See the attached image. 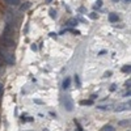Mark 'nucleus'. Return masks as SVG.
<instances>
[{
	"instance_id": "13",
	"label": "nucleus",
	"mask_w": 131,
	"mask_h": 131,
	"mask_svg": "<svg viewBox=\"0 0 131 131\" xmlns=\"http://www.w3.org/2000/svg\"><path fill=\"white\" fill-rule=\"evenodd\" d=\"M101 4H102V1H101V0H98V1H97V4H96V8H100Z\"/></svg>"
},
{
	"instance_id": "15",
	"label": "nucleus",
	"mask_w": 131,
	"mask_h": 131,
	"mask_svg": "<svg viewBox=\"0 0 131 131\" xmlns=\"http://www.w3.org/2000/svg\"><path fill=\"white\" fill-rule=\"evenodd\" d=\"M55 16H57V12L52 9V11H51V17H55Z\"/></svg>"
},
{
	"instance_id": "12",
	"label": "nucleus",
	"mask_w": 131,
	"mask_h": 131,
	"mask_svg": "<svg viewBox=\"0 0 131 131\" xmlns=\"http://www.w3.org/2000/svg\"><path fill=\"white\" fill-rule=\"evenodd\" d=\"M128 123H130L128 121H121L119 125H121V126H125V125H128Z\"/></svg>"
},
{
	"instance_id": "8",
	"label": "nucleus",
	"mask_w": 131,
	"mask_h": 131,
	"mask_svg": "<svg viewBox=\"0 0 131 131\" xmlns=\"http://www.w3.org/2000/svg\"><path fill=\"white\" fill-rule=\"evenodd\" d=\"M122 71L123 72H130V64H126L122 67Z\"/></svg>"
},
{
	"instance_id": "9",
	"label": "nucleus",
	"mask_w": 131,
	"mask_h": 131,
	"mask_svg": "<svg viewBox=\"0 0 131 131\" xmlns=\"http://www.w3.org/2000/svg\"><path fill=\"white\" fill-rule=\"evenodd\" d=\"M5 3H8V4H13V5H16V4H18V0H5Z\"/></svg>"
},
{
	"instance_id": "21",
	"label": "nucleus",
	"mask_w": 131,
	"mask_h": 131,
	"mask_svg": "<svg viewBox=\"0 0 131 131\" xmlns=\"http://www.w3.org/2000/svg\"><path fill=\"white\" fill-rule=\"evenodd\" d=\"M47 1H51V0H47Z\"/></svg>"
},
{
	"instance_id": "16",
	"label": "nucleus",
	"mask_w": 131,
	"mask_h": 131,
	"mask_svg": "<svg viewBox=\"0 0 131 131\" xmlns=\"http://www.w3.org/2000/svg\"><path fill=\"white\" fill-rule=\"evenodd\" d=\"M3 96V85H0V97Z\"/></svg>"
},
{
	"instance_id": "5",
	"label": "nucleus",
	"mask_w": 131,
	"mask_h": 131,
	"mask_svg": "<svg viewBox=\"0 0 131 131\" xmlns=\"http://www.w3.org/2000/svg\"><path fill=\"white\" fill-rule=\"evenodd\" d=\"M102 131H115V128H114L113 126H110V125H106V126L102 127Z\"/></svg>"
},
{
	"instance_id": "10",
	"label": "nucleus",
	"mask_w": 131,
	"mask_h": 131,
	"mask_svg": "<svg viewBox=\"0 0 131 131\" xmlns=\"http://www.w3.org/2000/svg\"><path fill=\"white\" fill-rule=\"evenodd\" d=\"M76 24H77V22H76V20H70V21H68V25H71V26L76 25Z\"/></svg>"
},
{
	"instance_id": "18",
	"label": "nucleus",
	"mask_w": 131,
	"mask_h": 131,
	"mask_svg": "<svg viewBox=\"0 0 131 131\" xmlns=\"http://www.w3.org/2000/svg\"><path fill=\"white\" fill-rule=\"evenodd\" d=\"M31 50H34V51H35V50H37V46H35L34 43H33V45H31Z\"/></svg>"
},
{
	"instance_id": "20",
	"label": "nucleus",
	"mask_w": 131,
	"mask_h": 131,
	"mask_svg": "<svg viewBox=\"0 0 131 131\" xmlns=\"http://www.w3.org/2000/svg\"><path fill=\"white\" fill-rule=\"evenodd\" d=\"M34 102L35 104H42V101H41V100H34Z\"/></svg>"
},
{
	"instance_id": "19",
	"label": "nucleus",
	"mask_w": 131,
	"mask_h": 131,
	"mask_svg": "<svg viewBox=\"0 0 131 131\" xmlns=\"http://www.w3.org/2000/svg\"><path fill=\"white\" fill-rule=\"evenodd\" d=\"M91 98H92V100H96V98H97V94H92Z\"/></svg>"
},
{
	"instance_id": "17",
	"label": "nucleus",
	"mask_w": 131,
	"mask_h": 131,
	"mask_svg": "<svg viewBox=\"0 0 131 131\" xmlns=\"http://www.w3.org/2000/svg\"><path fill=\"white\" fill-rule=\"evenodd\" d=\"M91 18H97V14L96 13H92L91 14Z\"/></svg>"
},
{
	"instance_id": "1",
	"label": "nucleus",
	"mask_w": 131,
	"mask_h": 131,
	"mask_svg": "<svg viewBox=\"0 0 131 131\" xmlns=\"http://www.w3.org/2000/svg\"><path fill=\"white\" fill-rule=\"evenodd\" d=\"M63 102H64V108L67 111H72L74 110V101H72V98L70 96H66L64 100H63Z\"/></svg>"
},
{
	"instance_id": "2",
	"label": "nucleus",
	"mask_w": 131,
	"mask_h": 131,
	"mask_svg": "<svg viewBox=\"0 0 131 131\" xmlns=\"http://www.w3.org/2000/svg\"><path fill=\"white\" fill-rule=\"evenodd\" d=\"M128 106H130V102H128V104H123V105H119L117 109H115V111H122V110H126V109H127Z\"/></svg>"
},
{
	"instance_id": "7",
	"label": "nucleus",
	"mask_w": 131,
	"mask_h": 131,
	"mask_svg": "<svg viewBox=\"0 0 131 131\" xmlns=\"http://www.w3.org/2000/svg\"><path fill=\"white\" fill-rule=\"evenodd\" d=\"M75 83H76V87L81 85V81H80V79H79V76H77V75H75Z\"/></svg>"
},
{
	"instance_id": "4",
	"label": "nucleus",
	"mask_w": 131,
	"mask_h": 131,
	"mask_svg": "<svg viewBox=\"0 0 131 131\" xmlns=\"http://www.w3.org/2000/svg\"><path fill=\"white\" fill-rule=\"evenodd\" d=\"M80 105H93V100H83L80 101Z\"/></svg>"
},
{
	"instance_id": "3",
	"label": "nucleus",
	"mask_w": 131,
	"mask_h": 131,
	"mask_svg": "<svg viewBox=\"0 0 131 131\" xmlns=\"http://www.w3.org/2000/svg\"><path fill=\"white\" fill-rule=\"evenodd\" d=\"M70 84H71V79H70V77H67V79L63 81V89L70 88Z\"/></svg>"
},
{
	"instance_id": "14",
	"label": "nucleus",
	"mask_w": 131,
	"mask_h": 131,
	"mask_svg": "<svg viewBox=\"0 0 131 131\" xmlns=\"http://www.w3.org/2000/svg\"><path fill=\"white\" fill-rule=\"evenodd\" d=\"M110 75H111V71H108V72H105V75H104V76H105V77H109Z\"/></svg>"
},
{
	"instance_id": "11",
	"label": "nucleus",
	"mask_w": 131,
	"mask_h": 131,
	"mask_svg": "<svg viewBox=\"0 0 131 131\" xmlns=\"http://www.w3.org/2000/svg\"><path fill=\"white\" fill-rule=\"evenodd\" d=\"M29 7H30V3H28V4H25V5H22V7H21V9H22V11H25V9H28Z\"/></svg>"
},
{
	"instance_id": "6",
	"label": "nucleus",
	"mask_w": 131,
	"mask_h": 131,
	"mask_svg": "<svg viewBox=\"0 0 131 131\" xmlns=\"http://www.w3.org/2000/svg\"><path fill=\"white\" fill-rule=\"evenodd\" d=\"M109 20H110L111 22H115V21H118V16L117 14H114V13H111L110 16H109Z\"/></svg>"
}]
</instances>
